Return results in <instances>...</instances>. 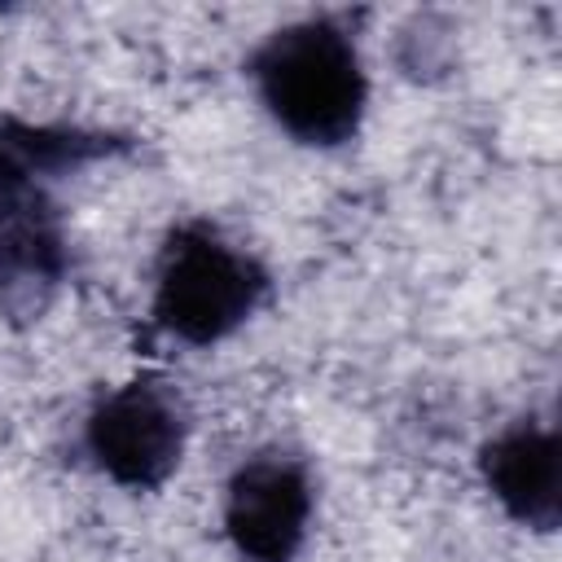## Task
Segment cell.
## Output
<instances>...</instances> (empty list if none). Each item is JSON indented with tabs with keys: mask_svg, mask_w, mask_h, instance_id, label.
I'll return each instance as SVG.
<instances>
[{
	"mask_svg": "<svg viewBox=\"0 0 562 562\" xmlns=\"http://www.w3.org/2000/svg\"><path fill=\"white\" fill-rule=\"evenodd\" d=\"M479 474L496 505L536 531H553L562 518V443L553 426L509 422L479 448Z\"/></svg>",
	"mask_w": 562,
	"mask_h": 562,
	"instance_id": "cell-6",
	"label": "cell"
},
{
	"mask_svg": "<svg viewBox=\"0 0 562 562\" xmlns=\"http://www.w3.org/2000/svg\"><path fill=\"white\" fill-rule=\"evenodd\" d=\"M250 79L268 119L299 145L338 149L356 140L369 110V75L338 18L277 26L250 53Z\"/></svg>",
	"mask_w": 562,
	"mask_h": 562,
	"instance_id": "cell-1",
	"label": "cell"
},
{
	"mask_svg": "<svg viewBox=\"0 0 562 562\" xmlns=\"http://www.w3.org/2000/svg\"><path fill=\"white\" fill-rule=\"evenodd\" d=\"M268 268L206 220L167 233L154 272V325L189 347H215L237 334L268 299Z\"/></svg>",
	"mask_w": 562,
	"mask_h": 562,
	"instance_id": "cell-2",
	"label": "cell"
},
{
	"mask_svg": "<svg viewBox=\"0 0 562 562\" xmlns=\"http://www.w3.org/2000/svg\"><path fill=\"white\" fill-rule=\"evenodd\" d=\"M184 439L189 413L158 378H132L105 391L83 422V448L92 465L127 492L162 487L184 457Z\"/></svg>",
	"mask_w": 562,
	"mask_h": 562,
	"instance_id": "cell-3",
	"label": "cell"
},
{
	"mask_svg": "<svg viewBox=\"0 0 562 562\" xmlns=\"http://www.w3.org/2000/svg\"><path fill=\"white\" fill-rule=\"evenodd\" d=\"M316 509L312 470L285 448L246 457L224 487V536L246 562H294Z\"/></svg>",
	"mask_w": 562,
	"mask_h": 562,
	"instance_id": "cell-4",
	"label": "cell"
},
{
	"mask_svg": "<svg viewBox=\"0 0 562 562\" xmlns=\"http://www.w3.org/2000/svg\"><path fill=\"white\" fill-rule=\"evenodd\" d=\"M70 272V237L48 180L0 158V307L35 316Z\"/></svg>",
	"mask_w": 562,
	"mask_h": 562,
	"instance_id": "cell-5",
	"label": "cell"
}]
</instances>
